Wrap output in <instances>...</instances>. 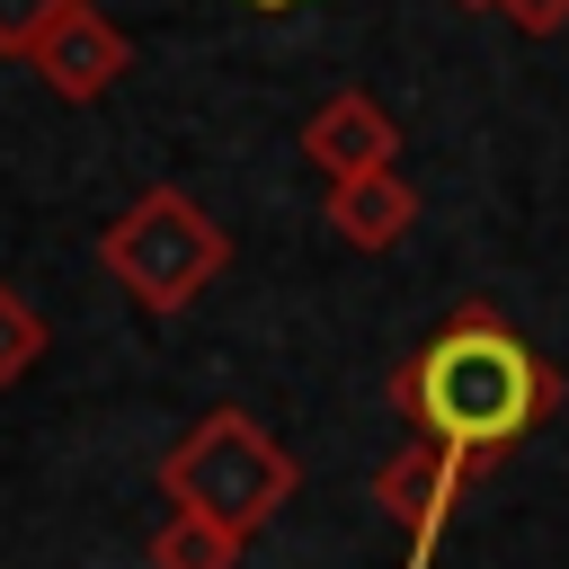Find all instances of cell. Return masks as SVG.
<instances>
[{
    "mask_svg": "<svg viewBox=\"0 0 569 569\" xmlns=\"http://www.w3.org/2000/svg\"><path fill=\"white\" fill-rule=\"evenodd\" d=\"M160 498L249 542V533L276 525V507L293 498V453H284L240 400H222V409H204V418L160 453Z\"/></svg>",
    "mask_w": 569,
    "mask_h": 569,
    "instance_id": "7a4b0ae2",
    "label": "cell"
},
{
    "mask_svg": "<svg viewBox=\"0 0 569 569\" xmlns=\"http://www.w3.org/2000/svg\"><path fill=\"white\" fill-rule=\"evenodd\" d=\"M400 151V124L365 98V89H329L311 116H302V160L338 187V178H365V169H391Z\"/></svg>",
    "mask_w": 569,
    "mask_h": 569,
    "instance_id": "8992f818",
    "label": "cell"
},
{
    "mask_svg": "<svg viewBox=\"0 0 569 569\" xmlns=\"http://www.w3.org/2000/svg\"><path fill=\"white\" fill-rule=\"evenodd\" d=\"M151 569H240V533H222V525L169 507L160 533H151Z\"/></svg>",
    "mask_w": 569,
    "mask_h": 569,
    "instance_id": "ba28073f",
    "label": "cell"
},
{
    "mask_svg": "<svg viewBox=\"0 0 569 569\" xmlns=\"http://www.w3.org/2000/svg\"><path fill=\"white\" fill-rule=\"evenodd\" d=\"M391 400L418 436L453 445V453H507L516 436H533L560 409V373L551 356H533L489 302H462L418 356H400Z\"/></svg>",
    "mask_w": 569,
    "mask_h": 569,
    "instance_id": "6da1fadb",
    "label": "cell"
},
{
    "mask_svg": "<svg viewBox=\"0 0 569 569\" xmlns=\"http://www.w3.org/2000/svg\"><path fill=\"white\" fill-rule=\"evenodd\" d=\"M27 71L53 89V98H71V107H89V98H107L124 71H133V36L98 9V0H80V9H62L44 36H36V53H27Z\"/></svg>",
    "mask_w": 569,
    "mask_h": 569,
    "instance_id": "5b68a950",
    "label": "cell"
},
{
    "mask_svg": "<svg viewBox=\"0 0 569 569\" xmlns=\"http://www.w3.org/2000/svg\"><path fill=\"white\" fill-rule=\"evenodd\" d=\"M62 9H80V0H0V53H9V62H27V53H36V36H44Z\"/></svg>",
    "mask_w": 569,
    "mask_h": 569,
    "instance_id": "30bf717a",
    "label": "cell"
},
{
    "mask_svg": "<svg viewBox=\"0 0 569 569\" xmlns=\"http://www.w3.org/2000/svg\"><path fill=\"white\" fill-rule=\"evenodd\" d=\"M471 471H480V453H453V445H436V436H409V445H391V462L373 471V507L400 525V542H409V569H436L445 516H453V498L471 489Z\"/></svg>",
    "mask_w": 569,
    "mask_h": 569,
    "instance_id": "277c9868",
    "label": "cell"
},
{
    "mask_svg": "<svg viewBox=\"0 0 569 569\" xmlns=\"http://www.w3.org/2000/svg\"><path fill=\"white\" fill-rule=\"evenodd\" d=\"M249 9H267V18H276V9H302V0H249Z\"/></svg>",
    "mask_w": 569,
    "mask_h": 569,
    "instance_id": "7c38bea8",
    "label": "cell"
},
{
    "mask_svg": "<svg viewBox=\"0 0 569 569\" xmlns=\"http://www.w3.org/2000/svg\"><path fill=\"white\" fill-rule=\"evenodd\" d=\"M98 267H107L151 320H178V311L204 302V284L231 267V240H222V222H213L187 187H142V196L98 231Z\"/></svg>",
    "mask_w": 569,
    "mask_h": 569,
    "instance_id": "3957f363",
    "label": "cell"
},
{
    "mask_svg": "<svg viewBox=\"0 0 569 569\" xmlns=\"http://www.w3.org/2000/svg\"><path fill=\"white\" fill-rule=\"evenodd\" d=\"M418 222V187L400 169H365V178H338L329 187V231L347 249H400Z\"/></svg>",
    "mask_w": 569,
    "mask_h": 569,
    "instance_id": "52a82bcc",
    "label": "cell"
},
{
    "mask_svg": "<svg viewBox=\"0 0 569 569\" xmlns=\"http://www.w3.org/2000/svg\"><path fill=\"white\" fill-rule=\"evenodd\" d=\"M489 9H498L516 36H560V27H569V0H489Z\"/></svg>",
    "mask_w": 569,
    "mask_h": 569,
    "instance_id": "8fae6325",
    "label": "cell"
},
{
    "mask_svg": "<svg viewBox=\"0 0 569 569\" xmlns=\"http://www.w3.org/2000/svg\"><path fill=\"white\" fill-rule=\"evenodd\" d=\"M36 356H44V311H36L18 284H0V391H9V382H27V373H36Z\"/></svg>",
    "mask_w": 569,
    "mask_h": 569,
    "instance_id": "9c48e42d",
    "label": "cell"
},
{
    "mask_svg": "<svg viewBox=\"0 0 569 569\" xmlns=\"http://www.w3.org/2000/svg\"><path fill=\"white\" fill-rule=\"evenodd\" d=\"M462 9H489V0H462Z\"/></svg>",
    "mask_w": 569,
    "mask_h": 569,
    "instance_id": "4fadbf2b",
    "label": "cell"
}]
</instances>
